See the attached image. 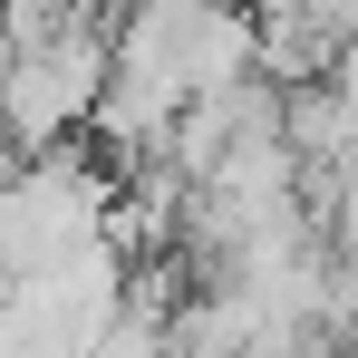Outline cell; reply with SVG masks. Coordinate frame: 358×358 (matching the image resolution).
Instances as JSON below:
<instances>
[{
    "label": "cell",
    "instance_id": "cell-1",
    "mask_svg": "<svg viewBox=\"0 0 358 358\" xmlns=\"http://www.w3.org/2000/svg\"><path fill=\"white\" fill-rule=\"evenodd\" d=\"M87 242H117V184L87 155L49 145L0 184V281H29V271H49Z\"/></svg>",
    "mask_w": 358,
    "mask_h": 358
},
{
    "label": "cell",
    "instance_id": "cell-2",
    "mask_svg": "<svg viewBox=\"0 0 358 358\" xmlns=\"http://www.w3.org/2000/svg\"><path fill=\"white\" fill-rule=\"evenodd\" d=\"M107 68H117V39H97L87 20H49L39 39L0 49V136L29 145V155L68 145V126L97 117Z\"/></svg>",
    "mask_w": 358,
    "mask_h": 358
}]
</instances>
